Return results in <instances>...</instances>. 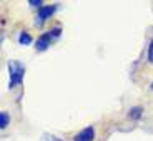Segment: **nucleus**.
Wrapping results in <instances>:
<instances>
[{
	"label": "nucleus",
	"instance_id": "1",
	"mask_svg": "<svg viewBox=\"0 0 153 141\" xmlns=\"http://www.w3.org/2000/svg\"><path fill=\"white\" fill-rule=\"evenodd\" d=\"M8 75H10V83H8V88H15L17 85H20L23 81L25 66H23L20 61L10 60V61H8Z\"/></svg>",
	"mask_w": 153,
	"mask_h": 141
},
{
	"label": "nucleus",
	"instance_id": "2",
	"mask_svg": "<svg viewBox=\"0 0 153 141\" xmlns=\"http://www.w3.org/2000/svg\"><path fill=\"white\" fill-rule=\"evenodd\" d=\"M60 33H62L60 28H52L50 32L40 35V38H38L37 43H35V48H37V52H45V50L48 48L50 45H52V40L58 38V37H60Z\"/></svg>",
	"mask_w": 153,
	"mask_h": 141
},
{
	"label": "nucleus",
	"instance_id": "3",
	"mask_svg": "<svg viewBox=\"0 0 153 141\" xmlns=\"http://www.w3.org/2000/svg\"><path fill=\"white\" fill-rule=\"evenodd\" d=\"M57 8H58L57 5H43V7L38 10V22H45V20H48L50 17L57 12Z\"/></svg>",
	"mask_w": 153,
	"mask_h": 141
},
{
	"label": "nucleus",
	"instance_id": "4",
	"mask_svg": "<svg viewBox=\"0 0 153 141\" xmlns=\"http://www.w3.org/2000/svg\"><path fill=\"white\" fill-rule=\"evenodd\" d=\"M93 138H95V130L92 126H87L75 136V141H93Z\"/></svg>",
	"mask_w": 153,
	"mask_h": 141
},
{
	"label": "nucleus",
	"instance_id": "5",
	"mask_svg": "<svg viewBox=\"0 0 153 141\" xmlns=\"http://www.w3.org/2000/svg\"><path fill=\"white\" fill-rule=\"evenodd\" d=\"M19 43H22V45H30L32 43V37L27 33V32H22L19 37Z\"/></svg>",
	"mask_w": 153,
	"mask_h": 141
},
{
	"label": "nucleus",
	"instance_id": "6",
	"mask_svg": "<svg viewBox=\"0 0 153 141\" xmlns=\"http://www.w3.org/2000/svg\"><path fill=\"white\" fill-rule=\"evenodd\" d=\"M8 121H10V116H8V113L2 111V113H0V128H2V130H4V128H7V126H8Z\"/></svg>",
	"mask_w": 153,
	"mask_h": 141
},
{
	"label": "nucleus",
	"instance_id": "7",
	"mask_svg": "<svg viewBox=\"0 0 153 141\" xmlns=\"http://www.w3.org/2000/svg\"><path fill=\"white\" fill-rule=\"evenodd\" d=\"M40 141H62V140H58L57 136H52V134H43L40 138Z\"/></svg>",
	"mask_w": 153,
	"mask_h": 141
},
{
	"label": "nucleus",
	"instance_id": "8",
	"mask_svg": "<svg viewBox=\"0 0 153 141\" xmlns=\"http://www.w3.org/2000/svg\"><path fill=\"white\" fill-rule=\"evenodd\" d=\"M148 60L153 63V40L150 42V45H148Z\"/></svg>",
	"mask_w": 153,
	"mask_h": 141
},
{
	"label": "nucleus",
	"instance_id": "9",
	"mask_svg": "<svg viewBox=\"0 0 153 141\" xmlns=\"http://www.w3.org/2000/svg\"><path fill=\"white\" fill-rule=\"evenodd\" d=\"M28 4H30L32 7H38V8H42V7H43V5H42V4H43L42 0H30Z\"/></svg>",
	"mask_w": 153,
	"mask_h": 141
},
{
	"label": "nucleus",
	"instance_id": "10",
	"mask_svg": "<svg viewBox=\"0 0 153 141\" xmlns=\"http://www.w3.org/2000/svg\"><path fill=\"white\" fill-rule=\"evenodd\" d=\"M140 114H142V108H133L131 116H133V118H137V116H140Z\"/></svg>",
	"mask_w": 153,
	"mask_h": 141
}]
</instances>
